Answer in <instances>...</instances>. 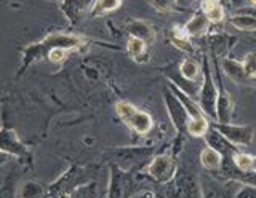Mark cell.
<instances>
[{"instance_id": "cell-27", "label": "cell", "mask_w": 256, "mask_h": 198, "mask_svg": "<svg viewBox=\"0 0 256 198\" xmlns=\"http://www.w3.org/2000/svg\"><path fill=\"white\" fill-rule=\"evenodd\" d=\"M234 198H256V187L254 186H245L236 194Z\"/></svg>"}, {"instance_id": "cell-17", "label": "cell", "mask_w": 256, "mask_h": 198, "mask_svg": "<svg viewBox=\"0 0 256 198\" xmlns=\"http://www.w3.org/2000/svg\"><path fill=\"white\" fill-rule=\"evenodd\" d=\"M208 128H210V125H208L206 118L202 115V117H197V118H189V123H188V131L189 134L196 138H200V136H205Z\"/></svg>"}, {"instance_id": "cell-13", "label": "cell", "mask_w": 256, "mask_h": 198, "mask_svg": "<svg viewBox=\"0 0 256 198\" xmlns=\"http://www.w3.org/2000/svg\"><path fill=\"white\" fill-rule=\"evenodd\" d=\"M122 6V2L120 0H98V2H93L92 10H90V16L96 18V16H102V14L116 11L117 8Z\"/></svg>"}, {"instance_id": "cell-23", "label": "cell", "mask_w": 256, "mask_h": 198, "mask_svg": "<svg viewBox=\"0 0 256 198\" xmlns=\"http://www.w3.org/2000/svg\"><path fill=\"white\" fill-rule=\"evenodd\" d=\"M180 70H181V75L184 78H188V80H194V78L197 77V74H198V67H197V64L192 59L182 61Z\"/></svg>"}, {"instance_id": "cell-22", "label": "cell", "mask_w": 256, "mask_h": 198, "mask_svg": "<svg viewBox=\"0 0 256 198\" xmlns=\"http://www.w3.org/2000/svg\"><path fill=\"white\" fill-rule=\"evenodd\" d=\"M128 30H130L132 37H138V38H141V40H146V38L150 37V29H149V26L146 24V22L136 21L130 27H128Z\"/></svg>"}, {"instance_id": "cell-12", "label": "cell", "mask_w": 256, "mask_h": 198, "mask_svg": "<svg viewBox=\"0 0 256 198\" xmlns=\"http://www.w3.org/2000/svg\"><path fill=\"white\" fill-rule=\"evenodd\" d=\"M208 26V19L205 18L204 13H197L192 16V19L184 26V32H186L188 37H197L202 35Z\"/></svg>"}, {"instance_id": "cell-8", "label": "cell", "mask_w": 256, "mask_h": 198, "mask_svg": "<svg viewBox=\"0 0 256 198\" xmlns=\"http://www.w3.org/2000/svg\"><path fill=\"white\" fill-rule=\"evenodd\" d=\"M149 174L156 181H160V182H165L168 179H172L173 174H174L173 158L170 155H166V154L157 155L149 165Z\"/></svg>"}, {"instance_id": "cell-10", "label": "cell", "mask_w": 256, "mask_h": 198, "mask_svg": "<svg viewBox=\"0 0 256 198\" xmlns=\"http://www.w3.org/2000/svg\"><path fill=\"white\" fill-rule=\"evenodd\" d=\"M16 182H18L16 170L0 171V198H16Z\"/></svg>"}, {"instance_id": "cell-21", "label": "cell", "mask_w": 256, "mask_h": 198, "mask_svg": "<svg viewBox=\"0 0 256 198\" xmlns=\"http://www.w3.org/2000/svg\"><path fill=\"white\" fill-rule=\"evenodd\" d=\"M126 50L133 58H140L144 53V50H146V42L138 37H130V40L126 43Z\"/></svg>"}, {"instance_id": "cell-14", "label": "cell", "mask_w": 256, "mask_h": 198, "mask_svg": "<svg viewBox=\"0 0 256 198\" xmlns=\"http://www.w3.org/2000/svg\"><path fill=\"white\" fill-rule=\"evenodd\" d=\"M232 162H234V166L240 173H253V171H256V158L253 155L236 152L234 155H232Z\"/></svg>"}, {"instance_id": "cell-25", "label": "cell", "mask_w": 256, "mask_h": 198, "mask_svg": "<svg viewBox=\"0 0 256 198\" xmlns=\"http://www.w3.org/2000/svg\"><path fill=\"white\" fill-rule=\"evenodd\" d=\"M224 69H226V72L232 77L236 78V80H238V78H244L245 74H244V69H242V64H238V62L236 61H226L224 62Z\"/></svg>"}, {"instance_id": "cell-15", "label": "cell", "mask_w": 256, "mask_h": 198, "mask_svg": "<svg viewBox=\"0 0 256 198\" xmlns=\"http://www.w3.org/2000/svg\"><path fill=\"white\" fill-rule=\"evenodd\" d=\"M202 10L208 22H220L224 18V10L220 2H213V0L202 2Z\"/></svg>"}, {"instance_id": "cell-24", "label": "cell", "mask_w": 256, "mask_h": 198, "mask_svg": "<svg viewBox=\"0 0 256 198\" xmlns=\"http://www.w3.org/2000/svg\"><path fill=\"white\" fill-rule=\"evenodd\" d=\"M242 69L245 77H256V53L246 54L242 62Z\"/></svg>"}, {"instance_id": "cell-1", "label": "cell", "mask_w": 256, "mask_h": 198, "mask_svg": "<svg viewBox=\"0 0 256 198\" xmlns=\"http://www.w3.org/2000/svg\"><path fill=\"white\" fill-rule=\"evenodd\" d=\"M86 43V40L82 35H72V34H52L46 35L44 40L36 42L28 45L26 48L22 50V59H21V67L16 72V77H21L22 72L26 70L32 62L36 59L46 56L52 50L56 48H62L66 51H72V50H78Z\"/></svg>"}, {"instance_id": "cell-9", "label": "cell", "mask_w": 256, "mask_h": 198, "mask_svg": "<svg viewBox=\"0 0 256 198\" xmlns=\"http://www.w3.org/2000/svg\"><path fill=\"white\" fill-rule=\"evenodd\" d=\"M165 102H166L168 112H170V118H172V122L174 123L176 128H178V130L188 128L189 115L186 112V109H184V106L180 102V99L176 98L173 93L166 91L165 93Z\"/></svg>"}, {"instance_id": "cell-28", "label": "cell", "mask_w": 256, "mask_h": 198, "mask_svg": "<svg viewBox=\"0 0 256 198\" xmlns=\"http://www.w3.org/2000/svg\"><path fill=\"white\" fill-rule=\"evenodd\" d=\"M10 158H12V157H8V155H5L4 152H0V168H2V166H5L8 162H10Z\"/></svg>"}, {"instance_id": "cell-4", "label": "cell", "mask_w": 256, "mask_h": 198, "mask_svg": "<svg viewBox=\"0 0 256 198\" xmlns=\"http://www.w3.org/2000/svg\"><path fill=\"white\" fill-rule=\"evenodd\" d=\"M116 112L132 130H134L140 134L149 133L152 130V126H154V120H152V117L148 112L134 107L133 104H130V102H126V101L117 102Z\"/></svg>"}, {"instance_id": "cell-3", "label": "cell", "mask_w": 256, "mask_h": 198, "mask_svg": "<svg viewBox=\"0 0 256 198\" xmlns=\"http://www.w3.org/2000/svg\"><path fill=\"white\" fill-rule=\"evenodd\" d=\"M109 171L108 198H130L136 190L134 170H124L117 163H110Z\"/></svg>"}, {"instance_id": "cell-6", "label": "cell", "mask_w": 256, "mask_h": 198, "mask_svg": "<svg viewBox=\"0 0 256 198\" xmlns=\"http://www.w3.org/2000/svg\"><path fill=\"white\" fill-rule=\"evenodd\" d=\"M213 128L218 131L224 139H228L230 144H237V146H250L253 141V134H254L252 126L214 123Z\"/></svg>"}, {"instance_id": "cell-19", "label": "cell", "mask_w": 256, "mask_h": 198, "mask_svg": "<svg viewBox=\"0 0 256 198\" xmlns=\"http://www.w3.org/2000/svg\"><path fill=\"white\" fill-rule=\"evenodd\" d=\"M69 198H100V194H98V184H96L94 181L88 182V184H84L80 186L77 190H74Z\"/></svg>"}, {"instance_id": "cell-16", "label": "cell", "mask_w": 256, "mask_h": 198, "mask_svg": "<svg viewBox=\"0 0 256 198\" xmlns=\"http://www.w3.org/2000/svg\"><path fill=\"white\" fill-rule=\"evenodd\" d=\"M200 162L208 170H214V168H220L221 166V162H222V155L218 152V150H214L212 147H205L202 150V154H200Z\"/></svg>"}, {"instance_id": "cell-2", "label": "cell", "mask_w": 256, "mask_h": 198, "mask_svg": "<svg viewBox=\"0 0 256 198\" xmlns=\"http://www.w3.org/2000/svg\"><path fill=\"white\" fill-rule=\"evenodd\" d=\"M94 170L90 166L70 165L61 176L46 189L45 198H69V195L77 190L80 186L92 182Z\"/></svg>"}, {"instance_id": "cell-26", "label": "cell", "mask_w": 256, "mask_h": 198, "mask_svg": "<svg viewBox=\"0 0 256 198\" xmlns=\"http://www.w3.org/2000/svg\"><path fill=\"white\" fill-rule=\"evenodd\" d=\"M68 53H69V51L62 50V48H56V50H52L50 53H48V54H46V58L50 59L52 62H62L64 59H66Z\"/></svg>"}, {"instance_id": "cell-18", "label": "cell", "mask_w": 256, "mask_h": 198, "mask_svg": "<svg viewBox=\"0 0 256 198\" xmlns=\"http://www.w3.org/2000/svg\"><path fill=\"white\" fill-rule=\"evenodd\" d=\"M46 190L42 184H38L36 181H29L22 186L21 189V197L22 198H45Z\"/></svg>"}, {"instance_id": "cell-7", "label": "cell", "mask_w": 256, "mask_h": 198, "mask_svg": "<svg viewBox=\"0 0 256 198\" xmlns=\"http://www.w3.org/2000/svg\"><path fill=\"white\" fill-rule=\"evenodd\" d=\"M204 72H205V80L202 91H200V109L204 110L205 114H208L212 118H216V101H218V90L213 83V78L210 74V67H208V62L205 59L204 64Z\"/></svg>"}, {"instance_id": "cell-5", "label": "cell", "mask_w": 256, "mask_h": 198, "mask_svg": "<svg viewBox=\"0 0 256 198\" xmlns=\"http://www.w3.org/2000/svg\"><path fill=\"white\" fill-rule=\"evenodd\" d=\"M0 152L12 158H18L22 163L30 162V150L26 144H22L16 131L10 126H0Z\"/></svg>"}, {"instance_id": "cell-20", "label": "cell", "mask_w": 256, "mask_h": 198, "mask_svg": "<svg viewBox=\"0 0 256 198\" xmlns=\"http://www.w3.org/2000/svg\"><path fill=\"white\" fill-rule=\"evenodd\" d=\"M230 22L234 26H237L238 29H245V30L256 29V18L250 16V14H244V13L234 14V16L230 18Z\"/></svg>"}, {"instance_id": "cell-11", "label": "cell", "mask_w": 256, "mask_h": 198, "mask_svg": "<svg viewBox=\"0 0 256 198\" xmlns=\"http://www.w3.org/2000/svg\"><path fill=\"white\" fill-rule=\"evenodd\" d=\"M92 5L93 2H64L61 3V8L72 24H76L86 10H92Z\"/></svg>"}]
</instances>
